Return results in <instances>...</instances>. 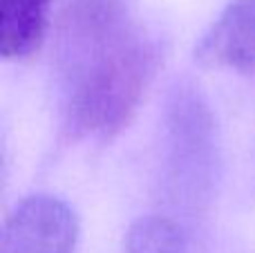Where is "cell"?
<instances>
[{"instance_id":"cell-1","label":"cell","mask_w":255,"mask_h":253,"mask_svg":"<svg viewBox=\"0 0 255 253\" xmlns=\"http://www.w3.org/2000/svg\"><path fill=\"white\" fill-rule=\"evenodd\" d=\"M159 63L126 0H70L56 29L63 132L110 139L136 112Z\"/></svg>"},{"instance_id":"cell-2","label":"cell","mask_w":255,"mask_h":253,"mask_svg":"<svg viewBox=\"0 0 255 253\" xmlns=\"http://www.w3.org/2000/svg\"><path fill=\"white\" fill-rule=\"evenodd\" d=\"M79 220L63 200L34 195L16 206L4 224L0 253H76Z\"/></svg>"},{"instance_id":"cell-3","label":"cell","mask_w":255,"mask_h":253,"mask_svg":"<svg viewBox=\"0 0 255 253\" xmlns=\"http://www.w3.org/2000/svg\"><path fill=\"white\" fill-rule=\"evenodd\" d=\"M195 56L215 70L255 72V0H233L199 40Z\"/></svg>"},{"instance_id":"cell-4","label":"cell","mask_w":255,"mask_h":253,"mask_svg":"<svg viewBox=\"0 0 255 253\" xmlns=\"http://www.w3.org/2000/svg\"><path fill=\"white\" fill-rule=\"evenodd\" d=\"M54 0H0V54L25 61L40 49Z\"/></svg>"},{"instance_id":"cell-5","label":"cell","mask_w":255,"mask_h":253,"mask_svg":"<svg viewBox=\"0 0 255 253\" xmlns=\"http://www.w3.org/2000/svg\"><path fill=\"white\" fill-rule=\"evenodd\" d=\"M124 253H188V247L175 220L166 215H145L128 229Z\"/></svg>"}]
</instances>
